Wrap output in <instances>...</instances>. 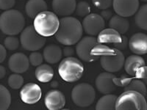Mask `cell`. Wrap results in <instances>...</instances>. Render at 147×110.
Wrapping results in <instances>:
<instances>
[{"label":"cell","instance_id":"d590c367","mask_svg":"<svg viewBox=\"0 0 147 110\" xmlns=\"http://www.w3.org/2000/svg\"><path fill=\"white\" fill-rule=\"evenodd\" d=\"M63 54L64 57H74V50L71 47V46H65V48H63Z\"/></svg>","mask_w":147,"mask_h":110},{"label":"cell","instance_id":"8fae6325","mask_svg":"<svg viewBox=\"0 0 147 110\" xmlns=\"http://www.w3.org/2000/svg\"><path fill=\"white\" fill-rule=\"evenodd\" d=\"M140 6L139 0H113V7L117 15L130 17L138 12Z\"/></svg>","mask_w":147,"mask_h":110},{"label":"cell","instance_id":"30bf717a","mask_svg":"<svg viewBox=\"0 0 147 110\" xmlns=\"http://www.w3.org/2000/svg\"><path fill=\"white\" fill-rule=\"evenodd\" d=\"M82 27L86 34L90 36H96L105 27V20L101 15L90 13L84 18Z\"/></svg>","mask_w":147,"mask_h":110},{"label":"cell","instance_id":"9c48e42d","mask_svg":"<svg viewBox=\"0 0 147 110\" xmlns=\"http://www.w3.org/2000/svg\"><path fill=\"white\" fill-rule=\"evenodd\" d=\"M20 41L22 46L25 50L35 52L44 47L47 40L45 37L36 32L34 27L29 26L21 32Z\"/></svg>","mask_w":147,"mask_h":110},{"label":"cell","instance_id":"ab89813d","mask_svg":"<svg viewBox=\"0 0 147 110\" xmlns=\"http://www.w3.org/2000/svg\"><path fill=\"white\" fill-rule=\"evenodd\" d=\"M140 1H142L144 2H147V0H140Z\"/></svg>","mask_w":147,"mask_h":110},{"label":"cell","instance_id":"cb8c5ba5","mask_svg":"<svg viewBox=\"0 0 147 110\" xmlns=\"http://www.w3.org/2000/svg\"><path fill=\"white\" fill-rule=\"evenodd\" d=\"M118 97L113 94H106L102 97L96 105V109H115V103Z\"/></svg>","mask_w":147,"mask_h":110},{"label":"cell","instance_id":"8992f818","mask_svg":"<svg viewBox=\"0 0 147 110\" xmlns=\"http://www.w3.org/2000/svg\"><path fill=\"white\" fill-rule=\"evenodd\" d=\"M58 73L65 82L70 83L77 82L83 75L84 65L76 57H65L59 65Z\"/></svg>","mask_w":147,"mask_h":110},{"label":"cell","instance_id":"f546056e","mask_svg":"<svg viewBox=\"0 0 147 110\" xmlns=\"http://www.w3.org/2000/svg\"><path fill=\"white\" fill-rule=\"evenodd\" d=\"M19 44H20L19 40L13 35H8L4 41V46L9 51L16 50L19 46Z\"/></svg>","mask_w":147,"mask_h":110},{"label":"cell","instance_id":"4dcf8cb0","mask_svg":"<svg viewBox=\"0 0 147 110\" xmlns=\"http://www.w3.org/2000/svg\"><path fill=\"white\" fill-rule=\"evenodd\" d=\"M44 59V55L37 52H32L29 57L30 64L35 67H38L41 65Z\"/></svg>","mask_w":147,"mask_h":110},{"label":"cell","instance_id":"e0dca14e","mask_svg":"<svg viewBox=\"0 0 147 110\" xmlns=\"http://www.w3.org/2000/svg\"><path fill=\"white\" fill-rule=\"evenodd\" d=\"M52 10L57 15L69 16L76 10V0H52Z\"/></svg>","mask_w":147,"mask_h":110},{"label":"cell","instance_id":"83f0119b","mask_svg":"<svg viewBox=\"0 0 147 110\" xmlns=\"http://www.w3.org/2000/svg\"><path fill=\"white\" fill-rule=\"evenodd\" d=\"M7 83L10 87L14 90L20 89L24 85V78L20 73L11 74L7 79Z\"/></svg>","mask_w":147,"mask_h":110},{"label":"cell","instance_id":"8d00e7d4","mask_svg":"<svg viewBox=\"0 0 147 110\" xmlns=\"http://www.w3.org/2000/svg\"><path fill=\"white\" fill-rule=\"evenodd\" d=\"M6 49L7 48H5V46L0 45V62L1 63H2L5 61L6 56H7V51H6Z\"/></svg>","mask_w":147,"mask_h":110},{"label":"cell","instance_id":"836d02e7","mask_svg":"<svg viewBox=\"0 0 147 110\" xmlns=\"http://www.w3.org/2000/svg\"><path fill=\"white\" fill-rule=\"evenodd\" d=\"M16 0H0V9L8 10L15 6Z\"/></svg>","mask_w":147,"mask_h":110},{"label":"cell","instance_id":"d4e9b609","mask_svg":"<svg viewBox=\"0 0 147 110\" xmlns=\"http://www.w3.org/2000/svg\"><path fill=\"white\" fill-rule=\"evenodd\" d=\"M135 22L139 28L147 31V4L138 9L135 16Z\"/></svg>","mask_w":147,"mask_h":110},{"label":"cell","instance_id":"7402d4cb","mask_svg":"<svg viewBox=\"0 0 147 110\" xmlns=\"http://www.w3.org/2000/svg\"><path fill=\"white\" fill-rule=\"evenodd\" d=\"M35 77L42 83H47L52 79L54 76V70L48 64H41L35 69Z\"/></svg>","mask_w":147,"mask_h":110},{"label":"cell","instance_id":"6da1fadb","mask_svg":"<svg viewBox=\"0 0 147 110\" xmlns=\"http://www.w3.org/2000/svg\"><path fill=\"white\" fill-rule=\"evenodd\" d=\"M83 27L80 21L72 16H65L60 19V27L55 38L64 46L75 45L82 39Z\"/></svg>","mask_w":147,"mask_h":110},{"label":"cell","instance_id":"d6986e66","mask_svg":"<svg viewBox=\"0 0 147 110\" xmlns=\"http://www.w3.org/2000/svg\"><path fill=\"white\" fill-rule=\"evenodd\" d=\"M63 54L60 47L55 44L46 46L43 52L44 60L49 64H55L60 62Z\"/></svg>","mask_w":147,"mask_h":110},{"label":"cell","instance_id":"7c38bea8","mask_svg":"<svg viewBox=\"0 0 147 110\" xmlns=\"http://www.w3.org/2000/svg\"><path fill=\"white\" fill-rule=\"evenodd\" d=\"M41 95L42 92L40 86L32 82L26 84L22 87L20 92L21 100L30 105L38 103L41 99Z\"/></svg>","mask_w":147,"mask_h":110},{"label":"cell","instance_id":"5bb4252c","mask_svg":"<svg viewBox=\"0 0 147 110\" xmlns=\"http://www.w3.org/2000/svg\"><path fill=\"white\" fill-rule=\"evenodd\" d=\"M30 63V60L24 54L18 52L9 58L8 67L12 72L22 74L28 70Z\"/></svg>","mask_w":147,"mask_h":110},{"label":"cell","instance_id":"d6a6232c","mask_svg":"<svg viewBox=\"0 0 147 110\" xmlns=\"http://www.w3.org/2000/svg\"><path fill=\"white\" fill-rule=\"evenodd\" d=\"M136 78L140 79L147 85V66L144 65L139 68L136 73Z\"/></svg>","mask_w":147,"mask_h":110},{"label":"cell","instance_id":"f1b7e54d","mask_svg":"<svg viewBox=\"0 0 147 110\" xmlns=\"http://www.w3.org/2000/svg\"><path fill=\"white\" fill-rule=\"evenodd\" d=\"M90 5L85 1H81L77 4L76 13L80 17H85L90 13Z\"/></svg>","mask_w":147,"mask_h":110},{"label":"cell","instance_id":"2e32d148","mask_svg":"<svg viewBox=\"0 0 147 110\" xmlns=\"http://www.w3.org/2000/svg\"><path fill=\"white\" fill-rule=\"evenodd\" d=\"M129 48L132 53L138 55L147 54V35L138 32L132 35L129 40Z\"/></svg>","mask_w":147,"mask_h":110},{"label":"cell","instance_id":"ba28073f","mask_svg":"<svg viewBox=\"0 0 147 110\" xmlns=\"http://www.w3.org/2000/svg\"><path fill=\"white\" fill-rule=\"evenodd\" d=\"M96 92L90 84L80 83L76 85L71 91V100L79 107H88L95 101Z\"/></svg>","mask_w":147,"mask_h":110},{"label":"cell","instance_id":"4fadbf2b","mask_svg":"<svg viewBox=\"0 0 147 110\" xmlns=\"http://www.w3.org/2000/svg\"><path fill=\"white\" fill-rule=\"evenodd\" d=\"M116 77L110 72H104L98 75L95 80L96 87L98 91L102 94H110L115 91L116 85L115 79Z\"/></svg>","mask_w":147,"mask_h":110},{"label":"cell","instance_id":"4316f807","mask_svg":"<svg viewBox=\"0 0 147 110\" xmlns=\"http://www.w3.org/2000/svg\"><path fill=\"white\" fill-rule=\"evenodd\" d=\"M127 90H134V91L138 92L144 96H146L147 93L146 84L138 78L133 79L129 83L127 84L124 87V91H127Z\"/></svg>","mask_w":147,"mask_h":110},{"label":"cell","instance_id":"7a4b0ae2","mask_svg":"<svg viewBox=\"0 0 147 110\" xmlns=\"http://www.w3.org/2000/svg\"><path fill=\"white\" fill-rule=\"evenodd\" d=\"M25 27V18L17 10H5L0 16V30L5 35H16Z\"/></svg>","mask_w":147,"mask_h":110},{"label":"cell","instance_id":"1f68e13d","mask_svg":"<svg viewBox=\"0 0 147 110\" xmlns=\"http://www.w3.org/2000/svg\"><path fill=\"white\" fill-rule=\"evenodd\" d=\"M93 5L99 10H106L113 5V0H91Z\"/></svg>","mask_w":147,"mask_h":110},{"label":"cell","instance_id":"44dd1931","mask_svg":"<svg viewBox=\"0 0 147 110\" xmlns=\"http://www.w3.org/2000/svg\"><path fill=\"white\" fill-rule=\"evenodd\" d=\"M145 65V60L139 55H131L125 59L124 68L127 74L130 76L136 75V70L141 66Z\"/></svg>","mask_w":147,"mask_h":110},{"label":"cell","instance_id":"f35d334b","mask_svg":"<svg viewBox=\"0 0 147 110\" xmlns=\"http://www.w3.org/2000/svg\"><path fill=\"white\" fill-rule=\"evenodd\" d=\"M5 74H6V69L5 67L1 65L0 66V78L2 79L5 76Z\"/></svg>","mask_w":147,"mask_h":110},{"label":"cell","instance_id":"ac0fdd59","mask_svg":"<svg viewBox=\"0 0 147 110\" xmlns=\"http://www.w3.org/2000/svg\"><path fill=\"white\" fill-rule=\"evenodd\" d=\"M123 39L124 35H121V34L118 32L117 30L111 27L104 29L99 32L97 37V40L99 43L103 44H111L112 46L121 43Z\"/></svg>","mask_w":147,"mask_h":110},{"label":"cell","instance_id":"5b68a950","mask_svg":"<svg viewBox=\"0 0 147 110\" xmlns=\"http://www.w3.org/2000/svg\"><path fill=\"white\" fill-rule=\"evenodd\" d=\"M102 44L98 42L94 36H85L76 45V53L81 60L86 62H95L100 59Z\"/></svg>","mask_w":147,"mask_h":110},{"label":"cell","instance_id":"484cf974","mask_svg":"<svg viewBox=\"0 0 147 110\" xmlns=\"http://www.w3.org/2000/svg\"><path fill=\"white\" fill-rule=\"evenodd\" d=\"M11 103V94L2 85H0V109L6 110Z\"/></svg>","mask_w":147,"mask_h":110},{"label":"cell","instance_id":"3957f363","mask_svg":"<svg viewBox=\"0 0 147 110\" xmlns=\"http://www.w3.org/2000/svg\"><path fill=\"white\" fill-rule=\"evenodd\" d=\"M100 63L102 68L110 73H115L124 67L125 57L121 51L115 47L103 45L100 51Z\"/></svg>","mask_w":147,"mask_h":110},{"label":"cell","instance_id":"9a60e30c","mask_svg":"<svg viewBox=\"0 0 147 110\" xmlns=\"http://www.w3.org/2000/svg\"><path fill=\"white\" fill-rule=\"evenodd\" d=\"M44 103L48 109H61L65 105V98L60 90H51L45 95Z\"/></svg>","mask_w":147,"mask_h":110},{"label":"cell","instance_id":"ffe728a7","mask_svg":"<svg viewBox=\"0 0 147 110\" xmlns=\"http://www.w3.org/2000/svg\"><path fill=\"white\" fill-rule=\"evenodd\" d=\"M48 8L44 0H29L26 3L25 12L30 18H35L38 14L46 11Z\"/></svg>","mask_w":147,"mask_h":110},{"label":"cell","instance_id":"277c9868","mask_svg":"<svg viewBox=\"0 0 147 110\" xmlns=\"http://www.w3.org/2000/svg\"><path fill=\"white\" fill-rule=\"evenodd\" d=\"M33 27L39 35L45 38L51 37L57 33L60 27V19L55 12L46 10L34 18Z\"/></svg>","mask_w":147,"mask_h":110},{"label":"cell","instance_id":"603a6c76","mask_svg":"<svg viewBox=\"0 0 147 110\" xmlns=\"http://www.w3.org/2000/svg\"><path fill=\"white\" fill-rule=\"evenodd\" d=\"M109 27L117 30L121 35H124L129 30V22L126 17L121 16L119 15H113L109 21Z\"/></svg>","mask_w":147,"mask_h":110},{"label":"cell","instance_id":"e575fe53","mask_svg":"<svg viewBox=\"0 0 147 110\" xmlns=\"http://www.w3.org/2000/svg\"><path fill=\"white\" fill-rule=\"evenodd\" d=\"M127 46H129L128 38H127V37L124 35L123 41H122L121 43H120V44H115V45L113 46V47H115V48H117V49H119V50L120 51H123V50H125L126 48H127Z\"/></svg>","mask_w":147,"mask_h":110},{"label":"cell","instance_id":"52a82bcc","mask_svg":"<svg viewBox=\"0 0 147 110\" xmlns=\"http://www.w3.org/2000/svg\"><path fill=\"white\" fill-rule=\"evenodd\" d=\"M115 109H147L145 96L138 92L127 90L117 98Z\"/></svg>","mask_w":147,"mask_h":110},{"label":"cell","instance_id":"74e56055","mask_svg":"<svg viewBox=\"0 0 147 110\" xmlns=\"http://www.w3.org/2000/svg\"><path fill=\"white\" fill-rule=\"evenodd\" d=\"M101 15L103 17V18L105 21H109L113 16L112 11H110V10H107V9L103 10L101 12Z\"/></svg>","mask_w":147,"mask_h":110}]
</instances>
